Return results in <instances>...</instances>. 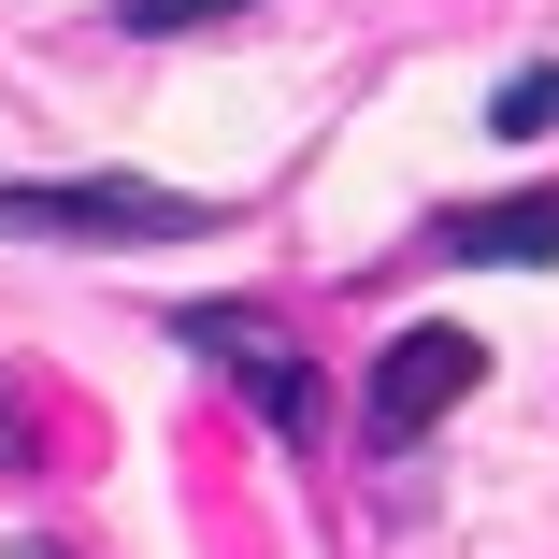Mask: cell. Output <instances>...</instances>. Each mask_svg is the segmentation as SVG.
<instances>
[{"instance_id":"6da1fadb","label":"cell","mask_w":559,"mask_h":559,"mask_svg":"<svg viewBox=\"0 0 559 559\" xmlns=\"http://www.w3.org/2000/svg\"><path fill=\"white\" fill-rule=\"evenodd\" d=\"M0 230L15 245H187L215 230V201L158 173H0Z\"/></svg>"},{"instance_id":"7a4b0ae2","label":"cell","mask_w":559,"mask_h":559,"mask_svg":"<svg viewBox=\"0 0 559 559\" xmlns=\"http://www.w3.org/2000/svg\"><path fill=\"white\" fill-rule=\"evenodd\" d=\"M173 345H187L201 373H230V388L259 402L273 444H316V430H330V388H316V359L287 345L273 316H245V301H187V316H173Z\"/></svg>"},{"instance_id":"3957f363","label":"cell","mask_w":559,"mask_h":559,"mask_svg":"<svg viewBox=\"0 0 559 559\" xmlns=\"http://www.w3.org/2000/svg\"><path fill=\"white\" fill-rule=\"evenodd\" d=\"M474 388H488V345H474V330H444V316H416L402 345L373 359L359 416H373V444H416V430H444V416H460Z\"/></svg>"},{"instance_id":"277c9868","label":"cell","mask_w":559,"mask_h":559,"mask_svg":"<svg viewBox=\"0 0 559 559\" xmlns=\"http://www.w3.org/2000/svg\"><path fill=\"white\" fill-rule=\"evenodd\" d=\"M430 259H474V273H559V187H516V201H460V215H430Z\"/></svg>"},{"instance_id":"5b68a950","label":"cell","mask_w":559,"mask_h":559,"mask_svg":"<svg viewBox=\"0 0 559 559\" xmlns=\"http://www.w3.org/2000/svg\"><path fill=\"white\" fill-rule=\"evenodd\" d=\"M488 130H502V144H545V130H559V58L502 72V100H488Z\"/></svg>"},{"instance_id":"8992f818","label":"cell","mask_w":559,"mask_h":559,"mask_svg":"<svg viewBox=\"0 0 559 559\" xmlns=\"http://www.w3.org/2000/svg\"><path fill=\"white\" fill-rule=\"evenodd\" d=\"M215 15H245V0H116V29H144V44H173V29H215Z\"/></svg>"},{"instance_id":"52a82bcc","label":"cell","mask_w":559,"mask_h":559,"mask_svg":"<svg viewBox=\"0 0 559 559\" xmlns=\"http://www.w3.org/2000/svg\"><path fill=\"white\" fill-rule=\"evenodd\" d=\"M29 444H44V402H29L15 373H0V474H15V460H29Z\"/></svg>"}]
</instances>
